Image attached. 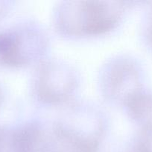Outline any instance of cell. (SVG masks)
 Here are the masks:
<instances>
[{
    "instance_id": "1",
    "label": "cell",
    "mask_w": 152,
    "mask_h": 152,
    "mask_svg": "<svg viewBox=\"0 0 152 152\" xmlns=\"http://www.w3.org/2000/svg\"><path fill=\"white\" fill-rule=\"evenodd\" d=\"M125 8L122 1H62L54 12V22L60 34L64 36L101 35L117 26Z\"/></svg>"
},
{
    "instance_id": "2",
    "label": "cell",
    "mask_w": 152,
    "mask_h": 152,
    "mask_svg": "<svg viewBox=\"0 0 152 152\" xmlns=\"http://www.w3.org/2000/svg\"><path fill=\"white\" fill-rule=\"evenodd\" d=\"M49 42L44 30L34 22L0 29V67L19 68L39 61Z\"/></svg>"
},
{
    "instance_id": "3",
    "label": "cell",
    "mask_w": 152,
    "mask_h": 152,
    "mask_svg": "<svg viewBox=\"0 0 152 152\" xmlns=\"http://www.w3.org/2000/svg\"><path fill=\"white\" fill-rule=\"evenodd\" d=\"M78 85L79 76L72 65L59 59H49L37 66L33 77L32 91L42 103L58 105L68 101Z\"/></svg>"
},
{
    "instance_id": "4",
    "label": "cell",
    "mask_w": 152,
    "mask_h": 152,
    "mask_svg": "<svg viewBox=\"0 0 152 152\" xmlns=\"http://www.w3.org/2000/svg\"><path fill=\"white\" fill-rule=\"evenodd\" d=\"M99 79L100 88L106 99L125 105L133 94L144 87L145 72L135 58L121 55L103 65Z\"/></svg>"
},
{
    "instance_id": "5",
    "label": "cell",
    "mask_w": 152,
    "mask_h": 152,
    "mask_svg": "<svg viewBox=\"0 0 152 152\" xmlns=\"http://www.w3.org/2000/svg\"><path fill=\"white\" fill-rule=\"evenodd\" d=\"M106 118L98 108L86 103L69 105L53 126L56 137L99 145Z\"/></svg>"
},
{
    "instance_id": "6",
    "label": "cell",
    "mask_w": 152,
    "mask_h": 152,
    "mask_svg": "<svg viewBox=\"0 0 152 152\" xmlns=\"http://www.w3.org/2000/svg\"><path fill=\"white\" fill-rule=\"evenodd\" d=\"M12 145L13 152H52L55 145L53 131L49 132L37 120L13 126Z\"/></svg>"
},
{
    "instance_id": "7",
    "label": "cell",
    "mask_w": 152,
    "mask_h": 152,
    "mask_svg": "<svg viewBox=\"0 0 152 152\" xmlns=\"http://www.w3.org/2000/svg\"><path fill=\"white\" fill-rule=\"evenodd\" d=\"M128 117L138 129H152V90L143 87L125 103Z\"/></svg>"
},
{
    "instance_id": "8",
    "label": "cell",
    "mask_w": 152,
    "mask_h": 152,
    "mask_svg": "<svg viewBox=\"0 0 152 152\" xmlns=\"http://www.w3.org/2000/svg\"><path fill=\"white\" fill-rule=\"evenodd\" d=\"M122 152H152V129H137Z\"/></svg>"
},
{
    "instance_id": "9",
    "label": "cell",
    "mask_w": 152,
    "mask_h": 152,
    "mask_svg": "<svg viewBox=\"0 0 152 152\" xmlns=\"http://www.w3.org/2000/svg\"><path fill=\"white\" fill-rule=\"evenodd\" d=\"M142 37L143 42L152 53V3L146 9L142 26Z\"/></svg>"
},
{
    "instance_id": "10",
    "label": "cell",
    "mask_w": 152,
    "mask_h": 152,
    "mask_svg": "<svg viewBox=\"0 0 152 152\" xmlns=\"http://www.w3.org/2000/svg\"><path fill=\"white\" fill-rule=\"evenodd\" d=\"M12 129L13 126L0 125V152H13Z\"/></svg>"
},
{
    "instance_id": "11",
    "label": "cell",
    "mask_w": 152,
    "mask_h": 152,
    "mask_svg": "<svg viewBox=\"0 0 152 152\" xmlns=\"http://www.w3.org/2000/svg\"><path fill=\"white\" fill-rule=\"evenodd\" d=\"M13 7V1L0 0V20L5 17Z\"/></svg>"
},
{
    "instance_id": "12",
    "label": "cell",
    "mask_w": 152,
    "mask_h": 152,
    "mask_svg": "<svg viewBox=\"0 0 152 152\" xmlns=\"http://www.w3.org/2000/svg\"><path fill=\"white\" fill-rule=\"evenodd\" d=\"M4 88H3L1 84L0 83V108L1 107L2 105L3 102H4Z\"/></svg>"
}]
</instances>
